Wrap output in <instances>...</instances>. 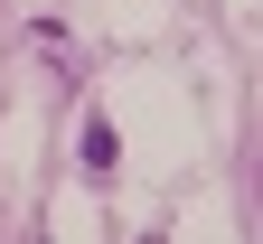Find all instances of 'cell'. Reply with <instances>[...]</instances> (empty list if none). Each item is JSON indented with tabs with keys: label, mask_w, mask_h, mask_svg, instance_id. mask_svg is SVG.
<instances>
[{
	"label": "cell",
	"mask_w": 263,
	"mask_h": 244,
	"mask_svg": "<svg viewBox=\"0 0 263 244\" xmlns=\"http://www.w3.org/2000/svg\"><path fill=\"white\" fill-rule=\"evenodd\" d=\"M85 169H113V122H85Z\"/></svg>",
	"instance_id": "1"
}]
</instances>
